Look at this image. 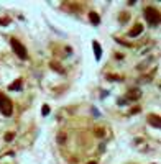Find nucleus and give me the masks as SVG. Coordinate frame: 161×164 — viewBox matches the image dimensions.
<instances>
[{"label":"nucleus","instance_id":"obj_11","mask_svg":"<svg viewBox=\"0 0 161 164\" xmlns=\"http://www.w3.org/2000/svg\"><path fill=\"white\" fill-rule=\"evenodd\" d=\"M0 25H8V20H5V18H0Z\"/></svg>","mask_w":161,"mask_h":164},{"label":"nucleus","instance_id":"obj_5","mask_svg":"<svg viewBox=\"0 0 161 164\" xmlns=\"http://www.w3.org/2000/svg\"><path fill=\"white\" fill-rule=\"evenodd\" d=\"M92 48H94V54H95V59L99 61V59H100V56H102V48H100V44H99L97 41H94V43H92Z\"/></svg>","mask_w":161,"mask_h":164},{"label":"nucleus","instance_id":"obj_13","mask_svg":"<svg viewBox=\"0 0 161 164\" xmlns=\"http://www.w3.org/2000/svg\"><path fill=\"white\" fill-rule=\"evenodd\" d=\"M89 164H97V163H89Z\"/></svg>","mask_w":161,"mask_h":164},{"label":"nucleus","instance_id":"obj_4","mask_svg":"<svg viewBox=\"0 0 161 164\" xmlns=\"http://www.w3.org/2000/svg\"><path fill=\"white\" fill-rule=\"evenodd\" d=\"M141 31H143V25L136 23V25H135L133 28H132V31H130V36H132V38H135V36H138V35H140Z\"/></svg>","mask_w":161,"mask_h":164},{"label":"nucleus","instance_id":"obj_3","mask_svg":"<svg viewBox=\"0 0 161 164\" xmlns=\"http://www.w3.org/2000/svg\"><path fill=\"white\" fill-rule=\"evenodd\" d=\"M10 44H12V48H13L15 54H17V56H18L20 59H27V58H28V54H27V48L21 44L18 39L12 38V39H10Z\"/></svg>","mask_w":161,"mask_h":164},{"label":"nucleus","instance_id":"obj_7","mask_svg":"<svg viewBox=\"0 0 161 164\" xmlns=\"http://www.w3.org/2000/svg\"><path fill=\"white\" fill-rule=\"evenodd\" d=\"M21 89V79H17L13 84L8 85V90H20Z\"/></svg>","mask_w":161,"mask_h":164},{"label":"nucleus","instance_id":"obj_8","mask_svg":"<svg viewBox=\"0 0 161 164\" xmlns=\"http://www.w3.org/2000/svg\"><path fill=\"white\" fill-rule=\"evenodd\" d=\"M89 18H90V21H92L94 25H99V23H100V17H99L95 12H90V13H89Z\"/></svg>","mask_w":161,"mask_h":164},{"label":"nucleus","instance_id":"obj_6","mask_svg":"<svg viewBox=\"0 0 161 164\" xmlns=\"http://www.w3.org/2000/svg\"><path fill=\"white\" fill-rule=\"evenodd\" d=\"M148 122H150V125H153V126H156V128H160V117L158 115H150L148 117Z\"/></svg>","mask_w":161,"mask_h":164},{"label":"nucleus","instance_id":"obj_9","mask_svg":"<svg viewBox=\"0 0 161 164\" xmlns=\"http://www.w3.org/2000/svg\"><path fill=\"white\" fill-rule=\"evenodd\" d=\"M48 113H49V107H48V105H43V108H41V115H43V117H46Z\"/></svg>","mask_w":161,"mask_h":164},{"label":"nucleus","instance_id":"obj_12","mask_svg":"<svg viewBox=\"0 0 161 164\" xmlns=\"http://www.w3.org/2000/svg\"><path fill=\"white\" fill-rule=\"evenodd\" d=\"M95 135H97V136H104V130H97Z\"/></svg>","mask_w":161,"mask_h":164},{"label":"nucleus","instance_id":"obj_10","mask_svg":"<svg viewBox=\"0 0 161 164\" xmlns=\"http://www.w3.org/2000/svg\"><path fill=\"white\" fill-rule=\"evenodd\" d=\"M13 138H15L13 133H7V135H5V141H12Z\"/></svg>","mask_w":161,"mask_h":164},{"label":"nucleus","instance_id":"obj_2","mask_svg":"<svg viewBox=\"0 0 161 164\" xmlns=\"http://www.w3.org/2000/svg\"><path fill=\"white\" fill-rule=\"evenodd\" d=\"M145 18H146V21L151 26H156L160 23V12L156 8H153V7H146L145 8Z\"/></svg>","mask_w":161,"mask_h":164},{"label":"nucleus","instance_id":"obj_1","mask_svg":"<svg viewBox=\"0 0 161 164\" xmlns=\"http://www.w3.org/2000/svg\"><path fill=\"white\" fill-rule=\"evenodd\" d=\"M0 112L5 117H10L13 113V104H12V100L7 95H3V94H0Z\"/></svg>","mask_w":161,"mask_h":164}]
</instances>
